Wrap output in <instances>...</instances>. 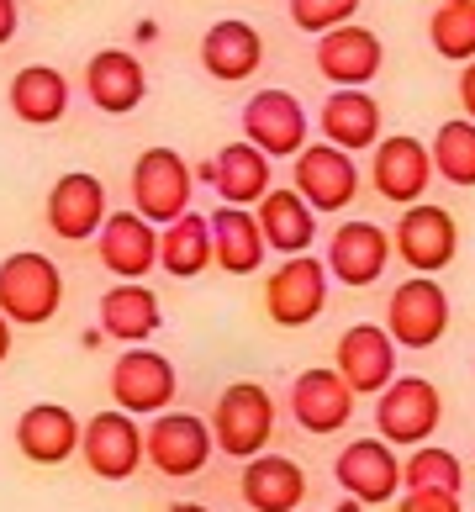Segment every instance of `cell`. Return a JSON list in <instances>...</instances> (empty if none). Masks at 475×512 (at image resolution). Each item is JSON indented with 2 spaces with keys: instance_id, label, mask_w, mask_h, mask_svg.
<instances>
[{
  "instance_id": "obj_17",
  "label": "cell",
  "mask_w": 475,
  "mask_h": 512,
  "mask_svg": "<svg viewBox=\"0 0 475 512\" xmlns=\"http://www.w3.org/2000/svg\"><path fill=\"white\" fill-rule=\"evenodd\" d=\"M196 175L222 196V206H243V212H254V206L275 191V159H264L259 148L243 143V138L217 148V159H206Z\"/></svg>"
},
{
  "instance_id": "obj_1",
  "label": "cell",
  "mask_w": 475,
  "mask_h": 512,
  "mask_svg": "<svg viewBox=\"0 0 475 512\" xmlns=\"http://www.w3.org/2000/svg\"><path fill=\"white\" fill-rule=\"evenodd\" d=\"M64 307V275L48 254H11L0 259V317L16 328H43Z\"/></svg>"
},
{
  "instance_id": "obj_39",
  "label": "cell",
  "mask_w": 475,
  "mask_h": 512,
  "mask_svg": "<svg viewBox=\"0 0 475 512\" xmlns=\"http://www.w3.org/2000/svg\"><path fill=\"white\" fill-rule=\"evenodd\" d=\"M6 354H11V322L0 317V365H6Z\"/></svg>"
},
{
  "instance_id": "obj_29",
  "label": "cell",
  "mask_w": 475,
  "mask_h": 512,
  "mask_svg": "<svg viewBox=\"0 0 475 512\" xmlns=\"http://www.w3.org/2000/svg\"><path fill=\"white\" fill-rule=\"evenodd\" d=\"M212 222V264H222L227 275H254L264 264V233H259V217L243 212V206H217L206 212Z\"/></svg>"
},
{
  "instance_id": "obj_33",
  "label": "cell",
  "mask_w": 475,
  "mask_h": 512,
  "mask_svg": "<svg viewBox=\"0 0 475 512\" xmlns=\"http://www.w3.org/2000/svg\"><path fill=\"white\" fill-rule=\"evenodd\" d=\"M428 154H433V175L470 191L475 185V122L470 117H449L439 132H433Z\"/></svg>"
},
{
  "instance_id": "obj_4",
  "label": "cell",
  "mask_w": 475,
  "mask_h": 512,
  "mask_svg": "<svg viewBox=\"0 0 475 512\" xmlns=\"http://www.w3.org/2000/svg\"><path fill=\"white\" fill-rule=\"evenodd\" d=\"M444 417V396L428 375H396V381L375 396V428L391 449H417L433 439Z\"/></svg>"
},
{
  "instance_id": "obj_21",
  "label": "cell",
  "mask_w": 475,
  "mask_h": 512,
  "mask_svg": "<svg viewBox=\"0 0 475 512\" xmlns=\"http://www.w3.org/2000/svg\"><path fill=\"white\" fill-rule=\"evenodd\" d=\"M264 64V37L254 22H243V16H222V22L206 27L201 37V69L212 74L222 85H243L254 80Z\"/></svg>"
},
{
  "instance_id": "obj_28",
  "label": "cell",
  "mask_w": 475,
  "mask_h": 512,
  "mask_svg": "<svg viewBox=\"0 0 475 512\" xmlns=\"http://www.w3.org/2000/svg\"><path fill=\"white\" fill-rule=\"evenodd\" d=\"M322 143L344 148V154H365L380 143V106L370 90H333L322 101Z\"/></svg>"
},
{
  "instance_id": "obj_2",
  "label": "cell",
  "mask_w": 475,
  "mask_h": 512,
  "mask_svg": "<svg viewBox=\"0 0 475 512\" xmlns=\"http://www.w3.org/2000/svg\"><path fill=\"white\" fill-rule=\"evenodd\" d=\"M212 444L233 460H254V454L270 449V433H275V396L264 391L259 381H233L217 407H212Z\"/></svg>"
},
{
  "instance_id": "obj_14",
  "label": "cell",
  "mask_w": 475,
  "mask_h": 512,
  "mask_svg": "<svg viewBox=\"0 0 475 512\" xmlns=\"http://www.w3.org/2000/svg\"><path fill=\"white\" fill-rule=\"evenodd\" d=\"M322 264H328L333 280H344V286L365 291V286H375V280L386 275V264H391V233H386L380 222L349 217V222L333 227L328 259H322Z\"/></svg>"
},
{
  "instance_id": "obj_35",
  "label": "cell",
  "mask_w": 475,
  "mask_h": 512,
  "mask_svg": "<svg viewBox=\"0 0 475 512\" xmlns=\"http://www.w3.org/2000/svg\"><path fill=\"white\" fill-rule=\"evenodd\" d=\"M359 11V0H291V22L301 32H333V27H349Z\"/></svg>"
},
{
  "instance_id": "obj_32",
  "label": "cell",
  "mask_w": 475,
  "mask_h": 512,
  "mask_svg": "<svg viewBox=\"0 0 475 512\" xmlns=\"http://www.w3.org/2000/svg\"><path fill=\"white\" fill-rule=\"evenodd\" d=\"M428 43L449 64L475 59V0H439L428 16Z\"/></svg>"
},
{
  "instance_id": "obj_19",
  "label": "cell",
  "mask_w": 475,
  "mask_h": 512,
  "mask_svg": "<svg viewBox=\"0 0 475 512\" xmlns=\"http://www.w3.org/2000/svg\"><path fill=\"white\" fill-rule=\"evenodd\" d=\"M380 64H386V48H380V37L359 22L317 37V74L338 90H365L380 74Z\"/></svg>"
},
{
  "instance_id": "obj_22",
  "label": "cell",
  "mask_w": 475,
  "mask_h": 512,
  "mask_svg": "<svg viewBox=\"0 0 475 512\" xmlns=\"http://www.w3.org/2000/svg\"><path fill=\"white\" fill-rule=\"evenodd\" d=\"M85 96L95 101V111H106V117H127V111H138L143 96H148L143 59H138V53H127V48H101L85 64Z\"/></svg>"
},
{
  "instance_id": "obj_20",
  "label": "cell",
  "mask_w": 475,
  "mask_h": 512,
  "mask_svg": "<svg viewBox=\"0 0 475 512\" xmlns=\"http://www.w3.org/2000/svg\"><path fill=\"white\" fill-rule=\"evenodd\" d=\"M48 227L59 233L64 243H90L95 233L106 227V185L85 175V169H69V175L53 180V191H48Z\"/></svg>"
},
{
  "instance_id": "obj_7",
  "label": "cell",
  "mask_w": 475,
  "mask_h": 512,
  "mask_svg": "<svg viewBox=\"0 0 475 512\" xmlns=\"http://www.w3.org/2000/svg\"><path fill=\"white\" fill-rule=\"evenodd\" d=\"M175 391H180V375H175V365H169L159 349L132 344V349L117 354V365H111V402H117L122 412H132V417L169 412Z\"/></svg>"
},
{
  "instance_id": "obj_34",
  "label": "cell",
  "mask_w": 475,
  "mask_h": 512,
  "mask_svg": "<svg viewBox=\"0 0 475 512\" xmlns=\"http://www.w3.org/2000/svg\"><path fill=\"white\" fill-rule=\"evenodd\" d=\"M402 486L407 491H454V497H460L465 465H460V454H449L439 444H417L402 460Z\"/></svg>"
},
{
  "instance_id": "obj_23",
  "label": "cell",
  "mask_w": 475,
  "mask_h": 512,
  "mask_svg": "<svg viewBox=\"0 0 475 512\" xmlns=\"http://www.w3.org/2000/svg\"><path fill=\"white\" fill-rule=\"evenodd\" d=\"M238 491L254 512H301V502H307V470H301L291 454L264 449L254 460H243Z\"/></svg>"
},
{
  "instance_id": "obj_24",
  "label": "cell",
  "mask_w": 475,
  "mask_h": 512,
  "mask_svg": "<svg viewBox=\"0 0 475 512\" xmlns=\"http://www.w3.org/2000/svg\"><path fill=\"white\" fill-rule=\"evenodd\" d=\"M95 254L117 280H143L159 264V233L138 212H111L106 227L95 233Z\"/></svg>"
},
{
  "instance_id": "obj_37",
  "label": "cell",
  "mask_w": 475,
  "mask_h": 512,
  "mask_svg": "<svg viewBox=\"0 0 475 512\" xmlns=\"http://www.w3.org/2000/svg\"><path fill=\"white\" fill-rule=\"evenodd\" d=\"M16 27H22V6H16V0H0V48L16 37Z\"/></svg>"
},
{
  "instance_id": "obj_40",
  "label": "cell",
  "mask_w": 475,
  "mask_h": 512,
  "mask_svg": "<svg viewBox=\"0 0 475 512\" xmlns=\"http://www.w3.org/2000/svg\"><path fill=\"white\" fill-rule=\"evenodd\" d=\"M169 512H212V507H201V502H175Z\"/></svg>"
},
{
  "instance_id": "obj_11",
  "label": "cell",
  "mask_w": 475,
  "mask_h": 512,
  "mask_svg": "<svg viewBox=\"0 0 475 512\" xmlns=\"http://www.w3.org/2000/svg\"><path fill=\"white\" fill-rule=\"evenodd\" d=\"M243 143H254L264 159H296L307 148V111L291 90H254L243 106Z\"/></svg>"
},
{
  "instance_id": "obj_10",
  "label": "cell",
  "mask_w": 475,
  "mask_h": 512,
  "mask_svg": "<svg viewBox=\"0 0 475 512\" xmlns=\"http://www.w3.org/2000/svg\"><path fill=\"white\" fill-rule=\"evenodd\" d=\"M291 191L312 206V212H349L354 196H359V164L354 154H344V148L333 143H307L296 154V169H291Z\"/></svg>"
},
{
  "instance_id": "obj_13",
  "label": "cell",
  "mask_w": 475,
  "mask_h": 512,
  "mask_svg": "<svg viewBox=\"0 0 475 512\" xmlns=\"http://www.w3.org/2000/svg\"><path fill=\"white\" fill-rule=\"evenodd\" d=\"M370 185L375 196H386L391 206H417L433 185V154L428 143H417L412 132H396V138H380L370 154Z\"/></svg>"
},
{
  "instance_id": "obj_5",
  "label": "cell",
  "mask_w": 475,
  "mask_h": 512,
  "mask_svg": "<svg viewBox=\"0 0 475 512\" xmlns=\"http://www.w3.org/2000/svg\"><path fill=\"white\" fill-rule=\"evenodd\" d=\"M396 349H433L449 333V291L439 286V275H412L391 291L386 322Z\"/></svg>"
},
{
  "instance_id": "obj_26",
  "label": "cell",
  "mask_w": 475,
  "mask_h": 512,
  "mask_svg": "<svg viewBox=\"0 0 475 512\" xmlns=\"http://www.w3.org/2000/svg\"><path fill=\"white\" fill-rule=\"evenodd\" d=\"M254 217H259V233H264V249L270 254L296 259L317 243V212L291 191V185H275V191L254 206Z\"/></svg>"
},
{
  "instance_id": "obj_18",
  "label": "cell",
  "mask_w": 475,
  "mask_h": 512,
  "mask_svg": "<svg viewBox=\"0 0 475 512\" xmlns=\"http://www.w3.org/2000/svg\"><path fill=\"white\" fill-rule=\"evenodd\" d=\"M333 370L344 375V386L354 396H380L396 381V344H391V333L380 328V322H354V328H344Z\"/></svg>"
},
{
  "instance_id": "obj_6",
  "label": "cell",
  "mask_w": 475,
  "mask_h": 512,
  "mask_svg": "<svg viewBox=\"0 0 475 512\" xmlns=\"http://www.w3.org/2000/svg\"><path fill=\"white\" fill-rule=\"evenodd\" d=\"M212 423L196 412H159L154 428H143V460L169 481H185L212 460Z\"/></svg>"
},
{
  "instance_id": "obj_30",
  "label": "cell",
  "mask_w": 475,
  "mask_h": 512,
  "mask_svg": "<svg viewBox=\"0 0 475 512\" xmlns=\"http://www.w3.org/2000/svg\"><path fill=\"white\" fill-rule=\"evenodd\" d=\"M11 111L27 127H53L69 111V80L53 64H27L11 74Z\"/></svg>"
},
{
  "instance_id": "obj_36",
  "label": "cell",
  "mask_w": 475,
  "mask_h": 512,
  "mask_svg": "<svg viewBox=\"0 0 475 512\" xmlns=\"http://www.w3.org/2000/svg\"><path fill=\"white\" fill-rule=\"evenodd\" d=\"M396 512H465V507L454 491H407V497L396 502Z\"/></svg>"
},
{
  "instance_id": "obj_8",
  "label": "cell",
  "mask_w": 475,
  "mask_h": 512,
  "mask_svg": "<svg viewBox=\"0 0 475 512\" xmlns=\"http://www.w3.org/2000/svg\"><path fill=\"white\" fill-rule=\"evenodd\" d=\"M328 264L312 254L280 259V270L264 280V312H270L275 328H307L328 307Z\"/></svg>"
},
{
  "instance_id": "obj_25",
  "label": "cell",
  "mask_w": 475,
  "mask_h": 512,
  "mask_svg": "<svg viewBox=\"0 0 475 512\" xmlns=\"http://www.w3.org/2000/svg\"><path fill=\"white\" fill-rule=\"evenodd\" d=\"M80 433H85V423L59 402H37L16 417V449L32 465H64L69 454H80Z\"/></svg>"
},
{
  "instance_id": "obj_16",
  "label": "cell",
  "mask_w": 475,
  "mask_h": 512,
  "mask_svg": "<svg viewBox=\"0 0 475 512\" xmlns=\"http://www.w3.org/2000/svg\"><path fill=\"white\" fill-rule=\"evenodd\" d=\"M333 476L344 486V497H354L359 507H380L402 491V460L386 439H354L338 449Z\"/></svg>"
},
{
  "instance_id": "obj_27",
  "label": "cell",
  "mask_w": 475,
  "mask_h": 512,
  "mask_svg": "<svg viewBox=\"0 0 475 512\" xmlns=\"http://www.w3.org/2000/svg\"><path fill=\"white\" fill-rule=\"evenodd\" d=\"M164 328V307L159 296L143 286V280H122V286H111L101 296V333L117 338V344H143V338H154Z\"/></svg>"
},
{
  "instance_id": "obj_12",
  "label": "cell",
  "mask_w": 475,
  "mask_h": 512,
  "mask_svg": "<svg viewBox=\"0 0 475 512\" xmlns=\"http://www.w3.org/2000/svg\"><path fill=\"white\" fill-rule=\"evenodd\" d=\"M80 454H85L90 476H101V481L138 476V465H143V428H138V417L122 412V407L95 412L85 423V433H80Z\"/></svg>"
},
{
  "instance_id": "obj_31",
  "label": "cell",
  "mask_w": 475,
  "mask_h": 512,
  "mask_svg": "<svg viewBox=\"0 0 475 512\" xmlns=\"http://www.w3.org/2000/svg\"><path fill=\"white\" fill-rule=\"evenodd\" d=\"M159 270L175 280H196L201 270H212V222H206V212H185L159 233Z\"/></svg>"
},
{
  "instance_id": "obj_15",
  "label": "cell",
  "mask_w": 475,
  "mask_h": 512,
  "mask_svg": "<svg viewBox=\"0 0 475 512\" xmlns=\"http://www.w3.org/2000/svg\"><path fill=\"white\" fill-rule=\"evenodd\" d=\"M285 407H291V417H296L301 433H317V439H328V433L349 428V417H354V391L344 386V375H338L333 365H312V370H301L296 381H291Z\"/></svg>"
},
{
  "instance_id": "obj_9",
  "label": "cell",
  "mask_w": 475,
  "mask_h": 512,
  "mask_svg": "<svg viewBox=\"0 0 475 512\" xmlns=\"http://www.w3.org/2000/svg\"><path fill=\"white\" fill-rule=\"evenodd\" d=\"M391 254H402V264L412 275H439L454 264V254H460V222H454L444 206L417 201L396 217Z\"/></svg>"
},
{
  "instance_id": "obj_38",
  "label": "cell",
  "mask_w": 475,
  "mask_h": 512,
  "mask_svg": "<svg viewBox=\"0 0 475 512\" xmlns=\"http://www.w3.org/2000/svg\"><path fill=\"white\" fill-rule=\"evenodd\" d=\"M460 106H465V117L475 122V59L460 69Z\"/></svg>"
},
{
  "instance_id": "obj_3",
  "label": "cell",
  "mask_w": 475,
  "mask_h": 512,
  "mask_svg": "<svg viewBox=\"0 0 475 512\" xmlns=\"http://www.w3.org/2000/svg\"><path fill=\"white\" fill-rule=\"evenodd\" d=\"M132 212L154 227H169L175 217L190 212V191H196V175H190V164L175 154V148H143L138 159H132Z\"/></svg>"
}]
</instances>
